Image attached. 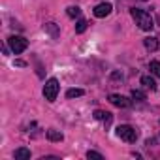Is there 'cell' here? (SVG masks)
I'll use <instances>...</instances> for the list:
<instances>
[{"label": "cell", "instance_id": "1", "mask_svg": "<svg viewBox=\"0 0 160 160\" xmlns=\"http://www.w3.org/2000/svg\"><path fill=\"white\" fill-rule=\"evenodd\" d=\"M130 13H132V17L136 19V25H138L141 30H152L154 21H152V17H151L147 12L138 10V8H132V10H130Z\"/></svg>", "mask_w": 160, "mask_h": 160}, {"label": "cell", "instance_id": "2", "mask_svg": "<svg viewBox=\"0 0 160 160\" xmlns=\"http://www.w3.org/2000/svg\"><path fill=\"white\" fill-rule=\"evenodd\" d=\"M58 89H60V85H58V81H57L55 77L47 79L45 85H43V96H45V100L47 102H55L57 94H58Z\"/></svg>", "mask_w": 160, "mask_h": 160}, {"label": "cell", "instance_id": "3", "mask_svg": "<svg viewBox=\"0 0 160 160\" xmlns=\"http://www.w3.org/2000/svg\"><path fill=\"white\" fill-rule=\"evenodd\" d=\"M117 136H119L121 139H124L126 143H134V141L138 139V132H136V128H132L130 124H121V126L117 128Z\"/></svg>", "mask_w": 160, "mask_h": 160}, {"label": "cell", "instance_id": "4", "mask_svg": "<svg viewBox=\"0 0 160 160\" xmlns=\"http://www.w3.org/2000/svg\"><path fill=\"white\" fill-rule=\"evenodd\" d=\"M8 45H10V49H12L15 55H19V53H23V51L28 47V42H27L23 36H10V38H8Z\"/></svg>", "mask_w": 160, "mask_h": 160}, {"label": "cell", "instance_id": "5", "mask_svg": "<svg viewBox=\"0 0 160 160\" xmlns=\"http://www.w3.org/2000/svg\"><path fill=\"white\" fill-rule=\"evenodd\" d=\"M111 10H113V6L109 4V2H104V4H98L96 8H94V17H98V19H102V17H108L109 13H111Z\"/></svg>", "mask_w": 160, "mask_h": 160}, {"label": "cell", "instance_id": "6", "mask_svg": "<svg viewBox=\"0 0 160 160\" xmlns=\"http://www.w3.org/2000/svg\"><path fill=\"white\" fill-rule=\"evenodd\" d=\"M109 102L117 108H128L130 106V100L122 94H109Z\"/></svg>", "mask_w": 160, "mask_h": 160}, {"label": "cell", "instance_id": "7", "mask_svg": "<svg viewBox=\"0 0 160 160\" xmlns=\"http://www.w3.org/2000/svg\"><path fill=\"white\" fill-rule=\"evenodd\" d=\"M94 119H96V121H100V122H106V124H109V122H111V119H113V115H111L109 111L96 109V111H94Z\"/></svg>", "mask_w": 160, "mask_h": 160}, {"label": "cell", "instance_id": "8", "mask_svg": "<svg viewBox=\"0 0 160 160\" xmlns=\"http://www.w3.org/2000/svg\"><path fill=\"white\" fill-rule=\"evenodd\" d=\"M15 160H30V149H25V147H21V149H17L15 151Z\"/></svg>", "mask_w": 160, "mask_h": 160}, {"label": "cell", "instance_id": "9", "mask_svg": "<svg viewBox=\"0 0 160 160\" xmlns=\"http://www.w3.org/2000/svg\"><path fill=\"white\" fill-rule=\"evenodd\" d=\"M141 85L145 89H151V91H156V83H154V79L151 75H143L141 77Z\"/></svg>", "mask_w": 160, "mask_h": 160}, {"label": "cell", "instance_id": "10", "mask_svg": "<svg viewBox=\"0 0 160 160\" xmlns=\"http://www.w3.org/2000/svg\"><path fill=\"white\" fill-rule=\"evenodd\" d=\"M143 43H145V47H147L149 51H156V49H158V40H156V38H152V36L145 38V40H143Z\"/></svg>", "mask_w": 160, "mask_h": 160}, {"label": "cell", "instance_id": "11", "mask_svg": "<svg viewBox=\"0 0 160 160\" xmlns=\"http://www.w3.org/2000/svg\"><path fill=\"white\" fill-rule=\"evenodd\" d=\"M47 139L49 141H62L64 139V136H62V132H58V130H47Z\"/></svg>", "mask_w": 160, "mask_h": 160}, {"label": "cell", "instance_id": "12", "mask_svg": "<svg viewBox=\"0 0 160 160\" xmlns=\"http://www.w3.org/2000/svg\"><path fill=\"white\" fill-rule=\"evenodd\" d=\"M83 94H85L83 89H70V91L66 92V98L72 100V98H79V96H83Z\"/></svg>", "mask_w": 160, "mask_h": 160}, {"label": "cell", "instance_id": "13", "mask_svg": "<svg viewBox=\"0 0 160 160\" xmlns=\"http://www.w3.org/2000/svg\"><path fill=\"white\" fill-rule=\"evenodd\" d=\"M43 30H45V32H49L53 38H57V36H58V28H57V25H55V23H47V25L43 27Z\"/></svg>", "mask_w": 160, "mask_h": 160}, {"label": "cell", "instance_id": "14", "mask_svg": "<svg viewBox=\"0 0 160 160\" xmlns=\"http://www.w3.org/2000/svg\"><path fill=\"white\" fill-rule=\"evenodd\" d=\"M149 70H151V73H152V75L160 77V62H158V60H151V64H149Z\"/></svg>", "mask_w": 160, "mask_h": 160}, {"label": "cell", "instance_id": "15", "mask_svg": "<svg viewBox=\"0 0 160 160\" xmlns=\"http://www.w3.org/2000/svg\"><path fill=\"white\" fill-rule=\"evenodd\" d=\"M66 13H68V17H72V19H77L79 15H81V10H79L77 6H70V8L66 10Z\"/></svg>", "mask_w": 160, "mask_h": 160}, {"label": "cell", "instance_id": "16", "mask_svg": "<svg viewBox=\"0 0 160 160\" xmlns=\"http://www.w3.org/2000/svg\"><path fill=\"white\" fill-rule=\"evenodd\" d=\"M87 25H89V23H87L85 19H79V21H77V25H75V32H77V34L85 32V30H87Z\"/></svg>", "mask_w": 160, "mask_h": 160}, {"label": "cell", "instance_id": "17", "mask_svg": "<svg viewBox=\"0 0 160 160\" xmlns=\"http://www.w3.org/2000/svg\"><path fill=\"white\" fill-rule=\"evenodd\" d=\"M132 98H134V100H138V102H143V100H145V92H143V91L134 89V91H132Z\"/></svg>", "mask_w": 160, "mask_h": 160}, {"label": "cell", "instance_id": "18", "mask_svg": "<svg viewBox=\"0 0 160 160\" xmlns=\"http://www.w3.org/2000/svg\"><path fill=\"white\" fill-rule=\"evenodd\" d=\"M87 158H89V160H91V158H92V160H104V156H102L100 152H96V151H89V152H87Z\"/></svg>", "mask_w": 160, "mask_h": 160}, {"label": "cell", "instance_id": "19", "mask_svg": "<svg viewBox=\"0 0 160 160\" xmlns=\"http://www.w3.org/2000/svg\"><path fill=\"white\" fill-rule=\"evenodd\" d=\"M15 66H21V68H23V66H27V62H23V60H15Z\"/></svg>", "mask_w": 160, "mask_h": 160}]
</instances>
